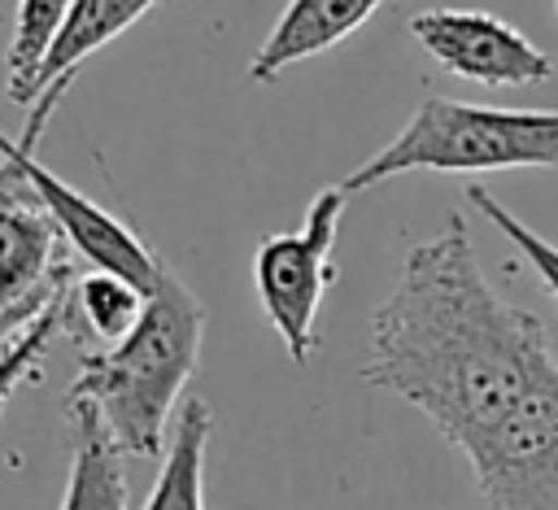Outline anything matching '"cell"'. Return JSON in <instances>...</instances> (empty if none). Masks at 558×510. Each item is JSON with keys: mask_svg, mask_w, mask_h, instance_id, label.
<instances>
[{"mask_svg": "<svg viewBox=\"0 0 558 510\" xmlns=\"http://www.w3.org/2000/svg\"><path fill=\"white\" fill-rule=\"evenodd\" d=\"M161 0H74L35 83H31V105L52 87V83H65L74 78V70L105 44H113L122 31H131L144 13H153Z\"/></svg>", "mask_w": 558, "mask_h": 510, "instance_id": "cell-9", "label": "cell"}, {"mask_svg": "<svg viewBox=\"0 0 558 510\" xmlns=\"http://www.w3.org/2000/svg\"><path fill=\"white\" fill-rule=\"evenodd\" d=\"M70 432H74V458H70V479L61 510H131L126 506V475L118 449L105 440L96 418L65 410Z\"/></svg>", "mask_w": 558, "mask_h": 510, "instance_id": "cell-11", "label": "cell"}, {"mask_svg": "<svg viewBox=\"0 0 558 510\" xmlns=\"http://www.w3.org/2000/svg\"><path fill=\"white\" fill-rule=\"evenodd\" d=\"M74 305H78L83 323L92 327V336H100V344H113L135 327V318L144 309V296L131 283H122L118 275L87 270L74 283Z\"/></svg>", "mask_w": 558, "mask_h": 510, "instance_id": "cell-13", "label": "cell"}, {"mask_svg": "<svg viewBox=\"0 0 558 510\" xmlns=\"http://www.w3.org/2000/svg\"><path fill=\"white\" fill-rule=\"evenodd\" d=\"M554 13H558V0H554Z\"/></svg>", "mask_w": 558, "mask_h": 510, "instance_id": "cell-17", "label": "cell"}, {"mask_svg": "<svg viewBox=\"0 0 558 510\" xmlns=\"http://www.w3.org/2000/svg\"><path fill=\"white\" fill-rule=\"evenodd\" d=\"M384 0H288L270 26V35L262 39V48L248 61V78L253 83H275L288 65L318 57L327 48H336L340 39H349L353 31L366 26V17L379 9Z\"/></svg>", "mask_w": 558, "mask_h": 510, "instance_id": "cell-8", "label": "cell"}, {"mask_svg": "<svg viewBox=\"0 0 558 510\" xmlns=\"http://www.w3.org/2000/svg\"><path fill=\"white\" fill-rule=\"evenodd\" d=\"M74 0H17L13 9V35H9V57H4V78L9 96L17 105H31V83L65 22Z\"/></svg>", "mask_w": 558, "mask_h": 510, "instance_id": "cell-12", "label": "cell"}, {"mask_svg": "<svg viewBox=\"0 0 558 510\" xmlns=\"http://www.w3.org/2000/svg\"><path fill=\"white\" fill-rule=\"evenodd\" d=\"M344 192L340 187H323L301 227L296 231H279L266 235L253 253V288L257 301L270 318V327L279 331L288 357L296 366L310 362V353L318 349L314 323L323 309V292L336 283V231H340V214H344Z\"/></svg>", "mask_w": 558, "mask_h": 510, "instance_id": "cell-4", "label": "cell"}, {"mask_svg": "<svg viewBox=\"0 0 558 510\" xmlns=\"http://www.w3.org/2000/svg\"><path fill=\"white\" fill-rule=\"evenodd\" d=\"M201 340L205 305L170 275L153 296H144V309L122 340L78 353L65 410L96 418L118 458H166L170 414L201 362Z\"/></svg>", "mask_w": 558, "mask_h": 510, "instance_id": "cell-2", "label": "cell"}, {"mask_svg": "<svg viewBox=\"0 0 558 510\" xmlns=\"http://www.w3.org/2000/svg\"><path fill=\"white\" fill-rule=\"evenodd\" d=\"M558 170V109H497L427 96L410 122L336 187L344 196L397 174H475V170Z\"/></svg>", "mask_w": 558, "mask_h": 510, "instance_id": "cell-3", "label": "cell"}, {"mask_svg": "<svg viewBox=\"0 0 558 510\" xmlns=\"http://www.w3.org/2000/svg\"><path fill=\"white\" fill-rule=\"evenodd\" d=\"M493 510H558V366L466 453Z\"/></svg>", "mask_w": 558, "mask_h": 510, "instance_id": "cell-5", "label": "cell"}, {"mask_svg": "<svg viewBox=\"0 0 558 510\" xmlns=\"http://www.w3.org/2000/svg\"><path fill=\"white\" fill-rule=\"evenodd\" d=\"M554 366L545 323L488 283L462 214H449L375 305L362 375L471 453Z\"/></svg>", "mask_w": 558, "mask_h": 510, "instance_id": "cell-1", "label": "cell"}, {"mask_svg": "<svg viewBox=\"0 0 558 510\" xmlns=\"http://www.w3.org/2000/svg\"><path fill=\"white\" fill-rule=\"evenodd\" d=\"M13 192H26V179H22V170L9 157H0V201L13 196Z\"/></svg>", "mask_w": 558, "mask_h": 510, "instance_id": "cell-16", "label": "cell"}, {"mask_svg": "<svg viewBox=\"0 0 558 510\" xmlns=\"http://www.w3.org/2000/svg\"><path fill=\"white\" fill-rule=\"evenodd\" d=\"M65 305H70V296L57 301L52 309H44L17 340H9V344L0 349V414L9 410V401L17 397V388H22L31 375H39L44 353H48V344H52V331H57V323L65 318Z\"/></svg>", "mask_w": 558, "mask_h": 510, "instance_id": "cell-15", "label": "cell"}, {"mask_svg": "<svg viewBox=\"0 0 558 510\" xmlns=\"http://www.w3.org/2000/svg\"><path fill=\"white\" fill-rule=\"evenodd\" d=\"M214 414L201 397L183 401L174 414V436L166 445L161 471L140 510H205V449H209Z\"/></svg>", "mask_w": 558, "mask_h": 510, "instance_id": "cell-10", "label": "cell"}, {"mask_svg": "<svg viewBox=\"0 0 558 510\" xmlns=\"http://www.w3.org/2000/svg\"><path fill=\"white\" fill-rule=\"evenodd\" d=\"M410 35L440 70L480 87H532L554 78L549 52L484 9H423L410 17Z\"/></svg>", "mask_w": 558, "mask_h": 510, "instance_id": "cell-7", "label": "cell"}, {"mask_svg": "<svg viewBox=\"0 0 558 510\" xmlns=\"http://www.w3.org/2000/svg\"><path fill=\"white\" fill-rule=\"evenodd\" d=\"M466 196H471V205H475V209H480V214H484V218H488V222H493V227H497V231L527 257V266L536 270V279H541V283L549 288V296L558 301V244H549L541 231H532L523 218H514V214H510L484 183H471Z\"/></svg>", "mask_w": 558, "mask_h": 510, "instance_id": "cell-14", "label": "cell"}, {"mask_svg": "<svg viewBox=\"0 0 558 510\" xmlns=\"http://www.w3.org/2000/svg\"><path fill=\"white\" fill-rule=\"evenodd\" d=\"M0 157H9V161L22 170V179H26L31 196H35V205L52 218V227L61 231V240H65L92 270L118 275V279L131 283L140 296H153V292L170 279L166 262H161L118 214H109L105 205H96L92 196H83V192L70 187L65 179H57V174L35 157V148H26V144L9 139V135H0Z\"/></svg>", "mask_w": 558, "mask_h": 510, "instance_id": "cell-6", "label": "cell"}]
</instances>
